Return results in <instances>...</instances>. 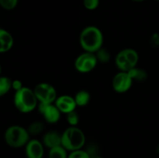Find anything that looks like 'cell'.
Instances as JSON below:
<instances>
[{
	"label": "cell",
	"instance_id": "cell-8",
	"mask_svg": "<svg viewBox=\"0 0 159 158\" xmlns=\"http://www.w3.org/2000/svg\"><path fill=\"white\" fill-rule=\"evenodd\" d=\"M38 111L47 122L50 124H55L59 121L61 118V112L58 108L54 104L39 103Z\"/></svg>",
	"mask_w": 159,
	"mask_h": 158
},
{
	"label": "cell",
	"instance_id": "cell-3",
	"mask_svg": "<svg viewBox=\"0 0 159 158\" xmlns=\"http://www.w3.org/2000/svg\"><path fill=\"white\" fill-rule=\"evenodd\" d=\"M85 143L83 131L77 126H69L61 133V146L71 152L82 149Z\"/></svg>",
	"mask_w": 159,
	"mask_h": 158
},
{
	"label": "cell",
	"instance_id": "cell-30",
	"mask_svg": "<svg viewBox=\"0 0 159 158\" xmlns=\"http://www.w3.org/2000/svg\"><path fill=\"white\" fill-rule=\"evenodd\" d=\"M1 74H2V67H1V64H0V76H1Z\"/></svg>",
	"mask_w": 159,
	"mask_h": 158
},
{
	"label": "cell",
	"instance_id": "cell-29",
	"mask_svg": "<svg viewBox=\"0 0 159 158\" xmlns=\"http://www.w3.org/2000/svg\"><path fill=\"white\" fill-rule=\"evenodd\" d=\"M156 151H157V153H158V154H159V144L158 145V147H157Z\"/></svg>",
	"mask_w": 159,
	"mask_h": 158
},
{
	"label": "cell",
	"instance_id": "cell-4",
	"mask_svg": "<svg viewBox=\"0 0 159 158\" xmlns=\"http://www.w3.org/2000/svg\"><path fill=\"white\" fill-rule=\"evenodd\" d=\"M27 129L18 125H13L8 127L4 134V139L6 144L12 148H20L26 145L30 139Z\"/></svg>",
	"mask_w": 159,
	"mask_h": 158
},
{
	"label": "cell",
	"instance_id": "cell-14",
	"mask_svg": "<svg viewBox=\"0 0 159 158\" xmlns=\"http://www.w3.org/2000/svg\"><path fill=\"white\" fill-rule=\"evenodd\" d=\"M90 98H91V95L86 90H80L74 96L76 105L79 107L86 106L89 102Z\"/></svg>",
	"mask_w": 159,
	"mask_h": 158
},
{
	"label": "cell",
	"instance_id": "cell-18",
	"mask_svg": "<svg viewBox=\"0 0 159 158\" xmlns=\"http://www.w3.org/2000/svg\"><path fill=\"white\" fill-rule=\"evenodd\" d=\"M12 88V80L6 76H0V97L7 94Z\"/></svg>",
	"mask_w": 159,
	"mask_h": 158
},
{
	"label": "cell",
	"instance_id": "cell-26",
	"mask_svg": "<svg viewBox=\"0 0 159 158\" xmlns=\"http://www.w3.org/2000/svg\"><path fill=\"white\" fill-rule=\"evenodd\" d=\"M23 88V83L19 79H16V80L12 81V88L15 91H19V90L22 89Z\"/></svg>",
	"mask_w": 159,
	"mask_h": 158
},
{
	"label": "cell",
	"instance_id": "cell-31",
	"mask_svg": "<svg viewBox=\"0 0 159 158\" xmlns=\"http://www.w3.org/2000/svg\"><path fill=\"white\" fill-rule=\"evenodd\" d=\"M156 1H159V0H156Z\"/></svg>",
	"mask_w": 159,
	"mask_h": 158
},
{
	"label": "cell",
	"instance_id": "cell-19",
	"mask_svg": "<svg viewBox=\"0 0 159 158\" xmlns=\"http://www.w3.org/2000/svg\"><path fill=\"white\" fill-rule=\"evenodd\" d=\"M96 59H97L98 62L102 64L108 63L111 58V54L110 51L105 47H101L100 49L98 50L96 53H95Z\"/></svg>",
	"mask_w": 159,
	"mask_h": 158
},
{
	"label": "cell",
	"instance_id": "cell-21",
	"mask_svg": "<svg viewBox=\"0 0 159 158\" xmlns=\"http://www.w3.org/2000/svg\"><path fill=\"white\" fill-rule=\"evenodd\" d=\"M68 158H92V156L88 151L81 149L70 152V153H68Z\"/></svg>",
	"mask_w": 159,
	"mask_h": 158
},
{
	"label": "cell",
	"instance_id": "cell-6",
	"mask_svg": "<svg viewBox=\"0 0 159 158\" xmlns=\"http://www.w3.org/2000/svg\"><path fill=\"white\" fill-rule=\"evenodd\" d=\"M98 64L94 53L84 52L77 57L75 60V68L80 73L91 72L95 69Z\"/></svg>",
	"mask_w": 159,
	"mask_h": 158
},
{
	"label": "cell",
	"instance_id": "cell-5",
	"mask_svg": "<svg viewBox=\"0 0 159 158\" xmlns=\"http://www.w3.org/2000/svg\"><path fill=\"white\" fill-rule=\"evenodd\" d=\"M34 91L39 103L54 104L57 98L55 88L46 82H42L36 85Z\"/></svg>",
	"mask_w": 159,
	"mask_h": 158
},
{
	"label": "cell",
	"instance_id": "cell-9",
	"mask_svg": "<svg viewBox=\"0 0 159 158\" xmlns=\"http://www.w3.org/2000/svg\"><path fill=\"white\" fill-rule=\"evenodd\" d=\"M25 152L27 158H43L44 155V146L38 139H30L25 146Z\"/></svg>",
	"mask_w": 159,
	"mask_h": 158
},
{
	"label": "cell",
	"instance_id": "cell-7",
	"mask_svg": "<svg viewBox=\"0 0 159 158\" xmlns=\"http://www.w3.org/2000/svg\"><path fill=\"white\" fill-rule=\"evenodd\" d=\"M134 81L128 72L120 71L113 77L112 86L113 90L117 93H125L130 89Z\"/></svg>",
	"mask_w": 159,
	"mask_h": 158
},
{
	"label": "cell",
	"instance_id": "cell-28",
	"mask_svg": "<svg viewBox=\"0 0 159 158\" xmlns=\"http://www.w3.org/2000/svg\"><path fill=\"white\" fill-rule=\"evenodd\" d=\"M92 158H104V157H102V156H92Z\"/></svg>",
	"mask_w": 159,
	"mask_h": 158
},
{
	"label": "cell",
	"instance_id": "cell-12",
	"mask_svg": "<svg viewBox=\"0 0 159 158\" xmlns=\"http://www.w3.org/2000/svg\"><path fill=\"white\" fill-rule=\"evenodd\" d=\"M14 44L12 34L7 30L0 28V54L10 50Z\"/></svg>",
	"mask_w": 159,
	"mask_h": 158
},
{
	"label": "cell",
	"instance_id": "cell-15",
	"mask_svg": "<svg viewBox=\"0 0 159 158\" xmlns=\"http://www.w3.org/2000/svg\"><path fill=\"white\" fill-rule=\"evenodd\" d=\"M115 64H116V68L120 70V71H124V72H128L132 68L127 62L126 57H124L122 50L120 51L116 54V57H115Z\"/></svg>",
	"mask_w": 159,
	"mask_h": 158
},
{
	"label": "cell",
	"instance_id": "cell-17",
	"mask_svg": "<svg viewBox=\"0 0 159 158\" xmlns=\"http://www.w3.org/2000/svg\"><path fill=\"white\" fill-rule=\"evenodd\" d=\"M68 150L61 145L49 150L48 158H68Z\"/></svg>",
	"mask_w": 159,
	"mask_h": 158
},
{
	"label": "cell",
	"instance_id": "cell-20",
	"mask_svg": "<svg viewBox=\"0 0 159 158\" xmlns=\"http://www.w3.org/2000/svg\"><path fill=\"white\" fill-rule=\"evenodd\" d=\"M44 129V124L41 121H34L32 123L30 124L27 130L30 136H36L42 133Z\"/></svg>",
	"mask_w": 159,
	"mask_h": 158
},
{
	"label": "cell",
	"instance_id": "cell-22",
	"mask_svg": "<svg viewBox=\"0 0 159 158\" xmlns=\"http://www.w3.org/2000/svg\"><path fill=\"white\" fill-rule=\"evenodd\" d=\"M67 122L70 125V126H77L79 122V116L75 110L67 114Z\"/></svg>",
	"mask_w": 159,
	"mask_h": 158
},
{
	"label": "cell",
	"instance_id": "cell-27",
	"mask_svg": "<svg viewBox=\"0 0 159 158\" xmlns=\"http://www.w3.org/2000/svg\"><path fill=\"white\" fill-rule=\"evenodd\" d=\"M131 1L137 2H144V1H145V0H131Z\"/></svg>",
	"mask_w": 159,
	"mask_h": 158
},
{
	"label": "cell",
	"instance_id": "cell-11",
	"mask_svg": "<svg viewBox=\"0 0 159 158\" xmlns=\"http://www.w3.org/2000/svg\"><path fill=\"white\" fill-rule=\"evenodd\" d=\"M43 146L47 148H54L61 145V133L57 131H49L45 133L42 139Z\"/></svg>",
	"mask_w": 159,
	"mask_h": 158
},
{
	"label": "cell",
	"instance_id": "cell-23",
	"mask_svg": "<svg viewBox=\"0 0 159 158\" xmlns=\"http://www.w3.org/2000/svg\"><path fill=\"white\" fill-rule=\"evenodd\" d=\"M18 4V0H0V6L6 10L15 9Z\"/></svg>",
	"mask_w": 159,
	"mask_h": 158
},
{
	"label": "cell",
	"instance_id": "cell-10",
	"mask_svg": "<svg viewBox=\"0 0 159 158\" xmlns=\"http://www.w3.org/2000/svg\"><path fill=\"white\" fill-rule=\"evenodd\" d=\"M54 105L57 106L61 112L66 115L71 112L75 111L77 107L74 97L68 95V94L57 96Z\"/></svg>",
	"mask_w": 159,
	"mask_h": 158
},
{
	"label": "cell",
	"instance_id": "cell-25",
	"mask_svg": "<svg viewBox=\"0 0 159 158\" xmlns=\"http://www.w3.org/2000/svg\"><path fill=\"white\" fill-rule=\"evenodd\" d=\"M150 45L153 48H158L159 46V33H155L152 34L150 37Z\"/></svg>",
	"mask_w": 159,
	"mask_h": 158
},
{
	"label": "cell",
	"instance_id": "cell-1",
	"mask_svg": "<svg viewBox=\"0 0 159 158\" xmlns=\"http://www.w3.org/2000/svg\"><path fill=\"white\" fill-rule=\"evenodd\" d=\"M103 34L100 29L95 26L84 28L79 36V43L84 51L96 53L103 45Z\"/></svg>",
	"mask_w": 159,
	"mask_h": 158
},
{
	"label": "cell",
	"instance_id": "cell-24",
	"mask_svg": "<svg viewBox=\"0 0 159 158\" xmlns=\"http://www.w3.org/2000/svg\"><path fill=\"white\" fill-rule=\"evenodd\" d=\"M84 7L88 10H94L99 5V0H83Z\"/></svg>",
	"mask_w": 159,
	"mask_h": 158
},
{
	"label": "cell",
	"instance_id": "cell-13",
	"mask_svg": "<svg viewBox=\"0 0 159 158\" xmlns=\"http://www.w3.org/2000/svg\"><path fill=\"white\" fill-rule=\"evenodd\" d=\"M122 52L124 54V57L127 59V62L130 65L132 68L137 67L139 60V55L138 53L135 50L132 48H126V49L122 50Z\"/></svg>",
	"mask_w": 159,
	"mask_h": 158
},
{
	"label": "cell",
	"instance_id": "cell-2",
	"mask_svg": "<svg viewBox=\"0 0 159 158\" xmlns=\"http://www.w3.org/2000/svg\"><path fill=\"white\" fill-rule=\"evenodd\" d=\"M13 103L16 108L21 113H30L34 111L38 105V100L34 94V90L27 87L15 91Z\"/></svg>",
	"mask_w": 159,
	"mask_h": 158
},
{
	"label": "cell",
	"instance_id": "cell-16",
	"mask_svg": "<svg viewBox=\"0 0 159 158\" xmlns=\"http://www.w3.org/2000/svg\"><path fill=\"white\" fill-rule=\"evenodd\" d=\"M128 74L131 77L132 80L136 81L142 82L147 80L148 78V73L145 70L142 68H139L138 67L131 68L128 71Z\"/></svg>",
	"mask_w": 159,
	"mask_h": 158
}]
</instances>
